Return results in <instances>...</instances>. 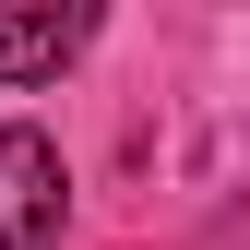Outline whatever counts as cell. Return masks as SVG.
I'll list each match as a JSON object with an SVG mask.
<instances>
[{
	"instance_id": "cell-1",
	"label": "cell",
	"mask_w": 250,
	"mask_h": 250,
	"mask_svg": "<svg viewBox=\"0 0 250 250\" xmlns=\"http://www.w3.org/2000/svg\"><path fill=\"white\" fill-rule=\"evenodd\" d=\"M60 214H72L60 143L36 119H0V250H60Z\"/></svg>"
},
{
	"instance_id": "cell-2",
	"label": "cell",
	"mask_w": 250,
	"mask_h": 250,
	"mask_svg": "<svg viewBox=\"0 0 250 250\" xmlns=\"http://www.w3.org/2000/svg\"><path fill=\"white\" fill-rule=\"evenodd\" d=\"M96 36L83 0H0V83H60Z\"/></svg>"
}]
</instances>
